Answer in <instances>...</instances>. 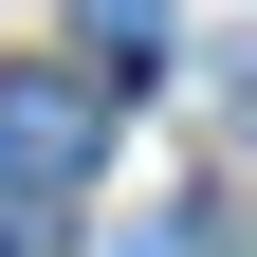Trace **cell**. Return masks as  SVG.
I'll list each match as a JSON object with an SVG mask.
<instances>
[{
    "label": "cell",
    "mask_w": 257,
    "mask_h": 257,
    "mask_svg": "<svg viewBox=\"0 0 257 257\" xmlns=\"http://www.w3.org/2000/svg\"><path fill=\"white\" fill-rule=\"evenodd\" d=\"M92 166H110V74H0V202H55Z\"/></svg>",
    "instance_id": "cell-1"
},
{
    "label": "cell",
    "mask_w": 257,
    "mask_h": 257,
    "mask_svg": "<svg viewBox=\"0 0 257 257\" xmlns=\"http://www.w3.org/2000/svg\"><path fill=\"white\" fill-rule=\"evenodd\" d=\"M74 37H92V74L128 92V74H166V0H74Z\"/></svg>",
    "instance_id": "cell-2"
}]
</instances>
